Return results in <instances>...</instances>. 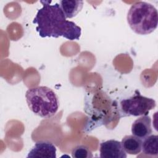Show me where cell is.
Instances as JSON below:
<instances>
[{"instance_id":"obj_1","label":"cell","mask_w":158,"mask_h":158,"mask_svg":"<svg viewBox=\"0 0 158 158\" xmlns=\"http://www.w3.org/2000/svg\"><path fill=\"white\" fill-rule=\"evenodd\" d=\"M51 1H41L42 8L40 9L33 23L37 25L36 30L42 38L63 36L69 40L80 39L81 28L73 22L67 20L60 4H50Z\"/></svg>"},{"instance_id":"obj_2","label":"cell","mask_w":158,"mask_h":158,"mask_svg":"<svg viewBox=\"0 0 158 158\" xmlns=\"http://www.w3.org/2000/svg\"><path fill=\"white\" fill-rule=\"evenodd\" d=\"M127 19L130 27L134 32L138 35H148L157 27L158 13L152 4L138 1L131 5Z\"/></svg>"},{"instance_id":"obj_3","label":"cell","mask_w":158,"mask_h":158,"mask_svg":"<svg viewBox=\"0 0 158 158\" xmlns=\"http://www.w3.org/2000/svg\"><path fill=\"white\" fill-rule=\"evenodd\" d=\"M25 98L30 110L42 118L52 117L59 109V102L56 94L47 86L28 89Z\"/></svg>"},{"instance_id":"obj_4","label":"cell","mask_w":158,"mask_h":158,"mask_svg":"<svg viewBox=\"0 0 158 158\" xmlns=\"http://www.w3.org/2000/svg\"><path fill=\"white\" fill-rule=\"evenodd\" d=\"M156 105L154 99L143 96L136 90L133 96L120 102V110L123 116L146 115Z\"/></svg>"},{"instance_id":"obj_5","label":"cell","mask_w":158,"mask_h":158,"mask_svg":"<svg viewBox=\"0 0 158 158\" xmlns=\"http://www.w3.org/2000/svg\"><path fill=\"white\" fill-rule=\"evenodd\" d=\"M100 157L101 158H126L125 152L121 142L110 139L104 141L100 144Z\"/></svg>"},{"instance_id":"obj_6","label":"cell","mask_w":158,"mask_h":158,"mask_svg":"<svg viewBox=\"0 0 158 158\" xmlns=\"http://www.w3.org/2000/svg\"><path fill=\"white\" fill-rule=\"evenodd\" d=\"M36 158H56V148L51 142L41 141L36 142L29 151L27 157Z\"/></svg>"},{"instance_id":"obj_7","label":"cell","mask_w":158,"mask_h":158,"mask_svg":"<svg viewBox=\"0 0 158 158\" xmlns=\"http://www.w3.org/2000/svg\"><path fill=\"white\" fill-rule=\"evenodd\" d=\"M151 119L149 116L146 115L137 118L131 125V133L133 135L140 138L144 139L151 135Z\"/></svg>"},{"instance_id":"obj_8","label":"cell","mask_w":158,"mask_h":158,"mask_svg":"<svg viewBox=\"0 0 158 158\" xmlns=\"http://www.w3.org/2000/svg\"><path fill=\"white\" fill-rule=\"evenodd\" d=\"M125 152L130 155H136L141 151L142 139L134 135H126L121 141Z\"/></svg>"},{"instance_id":"obj_9","label":"cell","mask_w":158,"mask_h":158,"mask_svg":"<svg viewBox=\"0 0 158 158\" xmlns=\"http://www.w3.org/2000/svg\"><path fill=\"white\" fill-rule=\"evenodd\" d=\"M60 6L66 19H71L76 16L83 6L82 1L63 0L60 1Z\"/></svg>"},{"instance_id":"obj_10","label":"cell","mask_w":158,"mask_h":158,"mask_svg":"<svg viewBox=\"0 0 158 158\" xmlns=\"http://www.w3.org/2000/svg\"><path fill=\"white\" fill-rule=\"evenodd\" d=\"M142 141L141 149L143 153L152 156H158V136L155 135H150L143 139Z\"/></svg>"},{"instance_id":"obj_11","label":"cell","mask_w":158,"mask_h":158,"mask_svg":"<svg viewBox=\"0 0 158 158\" xmlns=\"http://www.w3.org/2000/svg\"><path fill=\"white\" fill-rule=\"evenodd\" d=\"M72 156L76 158H92L91 151L84 145H78L75 147L72 151Z\"/></svg>"}]
</instances>
